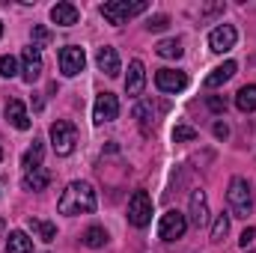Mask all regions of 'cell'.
I'll return each mask as SVG.
<instances>
[{
  "label": "cell",
  "mask_w": 256,
  "mask_h": 253,
  "mask_svg": "<svg viewBox=\"0 0 256 253\" xmlns=\"http://www.w3.org/2000/svg\"><path fill=\"white\" fill-rule=\"evenodd\" d=\"M57 208H60V214H68V218H74V214H92L96 212V190H92V185L90 182H72L63 190Z\"/></svg>",
  "instance_id": "6da1fadb"
},
{
  "label": "cell",
  "mask_w": 256,
  "mask_h": 253,
  "mask_svg": "<svg viewBox=\"0 0 256 253\" xmlns=\"http://www.w3.org/2000/svg\"><path fill=\"white\" fill-rule=\"evenodd\" d=\"M149 9V3L146 0H110V3H104L102 6V18L108 21V24H126L128 18H134V15H143Z\"/></svg>",
  "instance_id": "7a4b0ae2"
},
{
  "label": "cell",
  "mask_w": 256,
  "mask_h": 253,
  "mask_svg": "<svg viewBox=\"0 0 256 253\" xmlns=\"http://www.w3.org/2000/svg\"><path fill=\"white\" fill-rule=\"evenodd\" d=\"M226 200H230V208L236 212V218H248L254 212V190H250V182L236 176L230 182V190H226Z\"/></svg>",
  "instance_id": "3957f363"
},
{
  "label": "cell",
  "mask_w": 256,
  "mask_h": 253,
  "mask_svg": "<svg viewBox=\"0 0 256 253\" xmlns=\"http://www.w3.org/2000/svg\"><path fill=\"white\" fill-rule=\"evenodd\" d=\"M51 146H54V152L57 155H72L74 152V143H78V128L74 122H68V120H57L54 126H51Z\"/></svg>",
  "instance_id": "277c9868"
},
{
  "label": "cell",
  "mask_w": 256,
  "mask_h": 253,
  "mask_svg": "<svg viewBox=\"0 0 256 253\" xmlns=\"http://www.w3.org/2000/svg\"><path fill=\"white\" fill-rule=\"evenodd\" d=\"M152 220V196L146 190H134L128 200V224L131 226H146Z\"/></svg>",
  "instance_id": "5b68a950"
},
{
  "label": "cell",
  "mask_w": 256,
  "mask_h": 253,
  "mask_svg": "<svg viewBox=\"0 0 256 253\" xmlns=\"http://www.w3.org/2000/svg\"><path fill=\"white\" fill-rule=\"evenodd\" d=\"M185 230H188V218H185L182 212H173V208H170L167 214H161L158 236H161L164 242H176V238H182Z\"/></svg>",
  "instance_id": "8992f818"
},
{
  "label": "cell",
  "mask_w": 256,
  "mask_h": 253,
  "mask_svg": "<svg viewBox=\"0 0 256 253\" xmlns=\"http://www.w3.org/2000/svg\"><path fill=\"white\" fill-rule=\"evenodd\" d=\"M84 66H86V54H84V48H78V45H66V48H60V72H63L66 78L80 74Z\"/></svg>",
  "instance_id": "52a82bcc"
},
{
  "label": "cell",
  "mask_w": 256,
  "mask_h": 253,
  "mask_svg": "<svg viewBox=\"0 0 256 253\" xmlns=\"http://www.w3.org/2000/svg\"><path fill=\"white\" fill-rule=\"evenodd\" d=\"M116 116H120V102H116V96H114V92H102V96L96 98V108H92V120H96V126L114 122Z\"/></svg>",
  "instance_id": "ba28073f"
},
{
  "label": "cell",
  "mask_w": 256,
  "mask_h": 253,
  "mask_svg": "<svg viewBox=\"0 0 256 253\" xmlns=\"http://www.w3.org/2000/svg\"><path fill=\"white\" fill-rule=\"evenodd\" d=\"M39 74H42V48L27 45L21 51V78L27 84H33V80H39Z\"/></svg>",
  "instance_id": "9c48e42d"
},
{
  "label": "cell",
  "mask_w": 256,
  "mask_h": 253,
  "mask_svg": "<svg viewBox=\"0 0 256 253\" xmlns=\"http://www.w3.org/2000/svg\"><path fill=\"white\" fill-rule=\"evenodd\" d=\"M236 39H238V30H236L232 24H220V27H214V30L208 33V45H212V51H218V54L232 51V48H236Z\"/></svg>",
  "instance_id": "30bf717a"
},
{
  "label": "cell",
  "mask_w": 256,
  "mask_h": 253,
  "mask_svg": "<svg viewBox=\"0 0 256 253\" xmlns=\"http://www.w3.org/2000/svg\"><path fill=\"white\" fill-rule=\"evenodd\" d=\"M155 86L161 92H182L188 86V74L176 72V68H161V72H155Z\"/></svg>",
  "instance_id": "8fae6325"
},
{
  "label": "cell",
  "mask_w": 256,
  "mask_h": 253,
  "mask_svg": "<svg viewBox=\"0 0 256 253\" xmlns=\"http://www.w3.org/2000/svg\"><path fill=\"white\" fill-rule=\"evenodd\" d=\"M143 86H146V68H143L140 60H131L128 63V78H126V92L137 98L143 92Z\"/></svg>",
  "instance_id": "7c38bea8"
},
{
  "label": "cell",
  "mask_w": 256,
  "mask_h": 253,
  "mask_svg": "<svg viewBox=\"0 0 256 253\" xmlns=\"http://www.w3.org/2000/svg\"><path fill=\"white\" fill-rule=\"evenodd\" d=\"M191 224L200 230L208 224V200H206V190H194L191 194Z\"/></svg>",
  "instance_id": "4fadbf2b"
},
{
  "label": "cell",
  "mask_w": 256,
  "mask_h": 253,
  "mask_svg": "<svg viewBox=\"0 0 256 253\" xmlns=\"http://www.w3.org/2000/svg\"><path fill=\"white\" fill-rule=\"evenodd\" d=\"M6 120H9V126L18 128V131H27V128H30L27 108H24V102H18V98H9V102H6Z\"/></svg>",
  "instance_id": "5bb4252c"
},
{
  "label": "cell",
  "mask_w": 256,
  "mask_h": 253,
  "mask_svg": "<svg viewBox=\"0 0 256 253\" xmlns=\"http://www.w3.org/2000/svg\"><path fill=\"white\" fill-rule=\"evenodd\" d=\"M96 63L98 68L108 74V78H116L120 74V54H116V48H110V45H104V48H98V54H96Z\"/></svg>",
  "instance_id": "9a60e30c"
},
{
  "label": "cell",
  "mask_w": 256,
  "mask_h": 253,
  "mask_svg": "<svg viewBox=\"0 0 256 253\" xmlns=\"http://www.w3.org/2000/svg\"><path fill=\"white\" fill-rule=\"evenodd\" d=\"M78 18H80V12H78V6L68 3V0L57 3V6L51 9V21L60 24V27H72V24H78Z\"/></svg>",
  "instance_id": "2e32d148"
},
{
  "label": "cell",
  "mask_w": 256,
  "mask_h": 253,
  "mask_svg": "<svg viewBox=\"0 0 256 253\" xmlns=\"http://www.w3.org/2000/svg\"><path fill=\"white\" fill-rule=\"evenodd\" d=\"M24 190H45L51 185V173L45 167H36V170H24V179H21Z\"/></svg>",
  "instance_id": "e0dca14e"
},
{
  "label": "cell",
  "mask_w": 256,
  "mask_h": 253,
  "mask_svg": "<svg viewBox=\"0 0 256 253\" xmlns=\"http://www.w3.org/2000/svg\"><path fill=\"white\" fill-rule=\"evenodd\" d=\"M238 72V66L232 63V60H226L224 66H218V68H212V74H206V86L208 90H214V86H224L232 74Z\"/></svg>",
  "instance_id": "ac0fdd59"
},
{
  "label": "cell",
  "mask_w": 256,
  "mask_h": 253,
  "mask_svg": "<svg viewBox=\"0 0 256 253\" xmlns=\"http://www.w3.org/2000/svg\"><path fill=\"white\" fill-rule=\"evenodd\" d=\"M6 253H33V238H30L27 232H21V230L9 232V238H6Z\"/></svg>",
  "instance_id": "d6986e66"
},
{
  "label": "cell",
  "mask_w": 256,
  "mask_h": 253,
  "mask_svg": "<svg viewBox=\"0 0 256 253\" xmlns=\"http://www.w3.org/2000/svg\"><path fill=\"white\" fill-rule=\"evenodd\" d=\"M236 108H238L242 114L256 110V86L254 84H248V86H242V90L236 92Z\"/></svg>",
  "instance_id": "ffe728a7"
},
{
  "label": "cell",
  "mask_w": 256,
  "mask_h": 253,
  "mask_svg": "<svg viewBox=\"0 0 256 253\" xmlns=\"http://www.w3.org/2000/svg\"><path fill=\"white\" fill-rule=\"evenodd\" d=\"M155 54L164 57V60H179L182 57V42L179 39H164V42L155 45Z\"/></svg>",
  "instance_id": "44dd1931"
},
{
  "label": "cell",
  "mask_w": 256,
  "mask_h": 253,
  "mask_svg": "<svg viewBox=\"0 0 256 253\" xmlns=\"http://www.w3.org/2000/svg\"><path fill=\"white\" fill-rule=\"evenodd\" d=\"M42 152H45V146L39 143V140H33V146L24 152V158H21V167L24 170H36V167H42Z\"/></svg>",
  "instance_id": "7402d4cb"
},
{
  "label": "cell",
  "mask_w": 256,
  "mask_h": 253,
  "mask_svg": "<svg viewBox=\"0 0 256 253\" xmlns=\"http://www.w3.org/2000/svg\"><path fill=\"white\" fill-rule=\"evenodd\" d=\"M30 230H33L42 242H54V238H57V226H54V224H48V220L30 218Z\"/></svg>",
  "instance_id": "603a6c76"
},
{
  "label": "cell",
  "mask_w": 256,
  "mask_h": 253,
  "mask_svg": "<svg viewBox=\"0 0 256 253\" xmlns=\"http://www.w3.org/2000/svg\"><path fill=\"white\" fill-rule=\"evenodd\" d=\"M84 244L92 248V250H96V248H104V244H108V232H104L102 226H90V230L84 232Z\"/></svg>",
  "instance_id": "cb8c5ba5"
},
{
  "label": "cell",
  "mask_w": 256,
  "mask_h": 253,
  "mask_svg": "<svg viewBox=\"0 0 256 253\" xmlns=\"http://www.w3.org/2000/svg\"><path fill=\"white\" fill-rule=\"evenodd\" d=\"M226 232H230V214H218L212 224V242H224Z\"/></svg>",
  "instance_id": "d4e9b609"
},
{
  "label": "cell",
  "mask_w": 256,
  "mask_h": 253,
  "mask_svg": "<svg viewBox=\"0 0 256 253\" xmlns=\"http://www.w3.org/2000/svg\"><path fill=\"white\" fill-rule=\"evenodd\" d=\"M0 74H3V78H15V74H18V60L9 57V54H3V57H0Z\"/></svg>",
  "instance_id": "484cf974"
},
{
  "label": "cell",
  "mask_w": 256,
  "mask_h": 253,
  "mask_svg": "<svg viewBox=\"0 0 256 253\" xmlns=\"http://www.w3.org/2000/svg\"><path fill=\"white\" fill-rule=\"evenodd\" d=\"M173 140H176V143L196 140V128H191V126H176V128H173Z\"/></svg>",
  "instance_id": "4316f807"
},
{
  "label": "cell",
  "mask_w": 256,
  "mask_h": 253,
  "mask_svg": "<svg viewBox=\"0 0 256 253\" xmlns=\"http://www.w3.org/2000/svg\"><path fill=\"white\" fill-rule=\"evenodd\" d=\"M45 42H51V33H48L45 27H33V45H36V48H42Z\"/></svg>",
  "instance_id": "83f0119b"
},
{
  "label": "cell",
  "mask_w": 256,
  "mask_h": 253,
  "mask_svg": "<svg viewBox=\"0 0 256 253\" xmlns=\"http://www.w3.org/2000/svg\"><path fill=\"white\" fill-rule=\"evenodd\" d=\"M206 104H208L212 114H224V110H226V98H220V96H208Z\"/></svg>",
  "instance_id": "f1b7e54d"
},
{
  "label": "cell",
  "mask_w": 256,
  "mask_h": 253,
  "mask_svg": "<svg viewBox=\"0 0 256 253\" xmlns=\"http://www.w3.org/2000/svg\"><path fill=\"white\" fill-rule=\"evenodd\" d=\"M167 24H170V18H167V15H152V18H149V24H146V27H149V30H155V33H158V30H164V27H167Z\"/></svg>",
  "instance_id": "f546056e"
},
{
  "label": "cell",
  "mask_w": 256,
  "mask_h": 253,
  "mask_svg": "<svg viewBox=\"0 0 256 253\" xmlns=\"http://www.w3.org/2000/svg\"><path fill=\"white\" fill-rule=\"evenodd\" d=\"M254 238H256V230H254V226H248V230L242 232V238H238V244H242V248L248 250V248L254 244Z\"/></svg>",
  "instance_id": "4dcf8cb0"
},
{
  "label": "cell",
  "mask_w": 256,
  "mask_h": 253,
  "mask_svg": "<svg viewBox=\"0 0 256 253\" xmlns=\"http://www.w3.org/2000/svg\"><path fill=\"white\" fill-rule=\"evenodd\" d=\"M226 134H230L226 122H214V137H218V140H226Z\"/></svg>",
  "instance_id": "1f68e13d"
},
{
  "label": "cell",
  "mask_w": 256,
  "mask_h": 253,
  "mask_svg": "<svg viewBox=\"0 0 256 253\" xmlns=\"http://www.w3.org/2000/svg\"><path fill=\"white\" fill-rule=\"evenodd\" d=\"M0 161H3V149H0Z\"/></svg>",
  "instance_id": "d6a6232c"
},
{
  "label": "cell",
  "mask_w": 256,
  "mask_h": 253,
  "mask_svg": "<svg viewBox=\"0 0 256 253\" xmlns=\"http://www.w3.org/2000/svg\"><path fill=\"white\" fill-rule=\"evenodd\" d=\"M0 36H3V24H0Z\"/></svg>",
  "instance_id": "836d02e7"
}]
</instances>
